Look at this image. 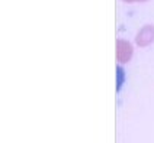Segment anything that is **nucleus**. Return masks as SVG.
Returning a JSON list of instances; mask_svg holds the SVG:
<instances>
[{"label":"nucleus","mask_w":154,"mask_h":143,"mask_svg":"<svg viewBox=\"0 0 154 143\" xmlns=\"http://www.w3.org/2000/svg\"><path fill=\"white\" fill-rule=\"evenodd\" d=\"M132 57V46L127 41H118L116 43V58L119 62L125 64Z\"/></svg>","instance_id":"1"},{"label":"nucleus","mask_w":154,"mask_h":143,"mask_svg":"<svg viewBox=\"0 0 154 143\" xmlns=\"http://www.w3.org/2000/svg\"><path fill=\"white\" fill-rule=\"evenodd\" d=\"M137 45L140 46H147L150 43L154 42V26H146L140 31V34L137 35V39H135Z\"/></svg>","instance_id":"2"},{"label":"nucleus","mask_w":154,"mask_h":143,"mask_svg":"<svg viewBox=\"0 0 154 143\" xmlns=\"http://www.w3.org/2000/svg\"><path fill=\"white\" fill-rule=\"evenodd\" d=\"M125 1H141V0H125Z\"/></svg>","instance_id":"3"}]
</instances>
